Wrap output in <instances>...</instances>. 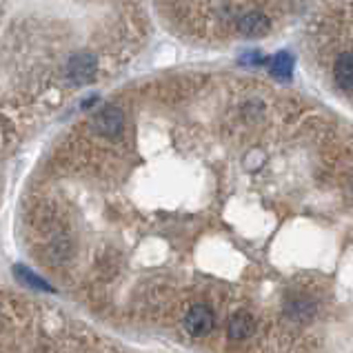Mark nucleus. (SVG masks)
I'll use <instances>...</instances> for the list:
<instances>
[{"mask_svg": "<svg viewBox=\"0 0 353 353\" xmlns=\"http://www.w3.org/2000/svg\"><path fill=\"white\" fill-rule=\"evenodd\" d=\"M94 127L98 134L103 136H109V138H116L123 134L125 129V114L123 109L116 107V105H109L105 109H100L94 118Z\"/></svg>", "mask_w": 353, "mask_h": 353, "instance_id": "obj_1", "label": "nucleus"}, {"mask_svg": "<svg viewBox=\"0 0 353 353\" xmlns=\"http://www.w3.org/2000/svg\"><path fill=\"white\" fill-rule=\"evenodd\" d=\"M185 329L194 338L207 336L209 331L214 329V311L207 305H194L185 316Z\"/></svg>", "mask_w": 353, "mask_h": 353, "instance_id": "obj_2", "label": "nucleus"}, {"mask_svg": "<svg viewBox=\"0 0 353 353\" xmlns=\"http://www.w3.org/2000/svg\"><path fill=\"white\" fill-rule=\"evenodd\" d=\"M67 74L69 78L74 80V83H89V80L94 78L96 74V58L89 56V54H78V56H72L67 63Z\"/></svg>", "mask_w": 353, "mask_h": 353, "instance_id": "obj_3", "label": "nucleus"}, {"mask_svg": "<svg viewBox=\"0 0 353 353\" xmlns=\"http://www.w3.org/2000/svg\"><path fill=\"white\" fill-rule=\"evenodd\" d=\"M269 29H271L269 18L260 12H249L238 20V32L247 38H260L269 34Z\"/></svg>", "mask_w": 353, "mask_h": 353, "instance_id": "obj_4", "label": "nucleus"}, {"mask_svg": "<svg viewBox=\"0 0 353 353\" xmlns=\"http://www.w3.org/2000/svg\"><path fill=\"white\" fill-rule=\"evenodd\" d=\"M256 331V320L247 311H236L234 316L229 318L227 325V336L231 340H245Z\"/></svg>", "mask_w": 353, "mask_h": 353, "instance_id": "obj_5", "label": "nucleus"}, {"mask_svg": "<svg viewBox=\"0 0 353 353\" xmlns=\"http://www.w3.org/2000/svg\"><path fill=\"white\" fill-rule=\"evenodd\" d=\"M334 78L340 89H345V92H351L353 89V54L351 52L338 56L334 65Z\"/></svg>", "mask_w": 353, "mask_h": 353, "instance_id": "obj_6", "label": "nucleus"}, {"mask_svg": "<svg viewBox=\"0 0 353 353\" xmlns=\"http://www.w3.org/2000/svg\"><path fill=\"white\" fill-rule=\"evenodd\" d=\"M271 76L276 78H291V72H294V58L289 54H278L274 60H271V67H269Z\"/></svg>", "mask_w": 353, "mask_h": 353, "instance_id": "obj_7", "label": "nucleus"}, {"mask_svg": "<svg viewBox=\"0 0 353 353\" xmlns=\"http://www.w3.org/2000/svg\"><path fill=\"white\" fill-rule=\"evenodd\" d=\"M16 271H18V274H23V276L27 278L29 285H36L38 289H49V287L45 285V282H40V280H38V276H32V274H29V271H27L25 267H18Z\"/></svg>", "mask_w": 353, "mask_h": 353, "instance_id": "obj_8", "label": "nucleus"}]
</instances>
